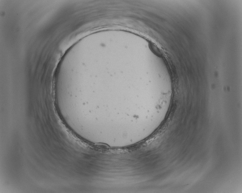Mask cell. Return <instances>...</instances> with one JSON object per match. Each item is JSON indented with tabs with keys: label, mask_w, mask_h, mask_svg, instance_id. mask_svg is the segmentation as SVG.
<instances>
[{
	"label": "cell",
	"mask_w": 242,
	"mask_h": 193,
	"mask_svg": "<svg viewBox=\"0 0 242 193\" xmlns=\"http://www.w3.org/2000/svg\"><path fill=\"white\" fill-rule=\"evenodd\" d=\"M150 48H151V50L154 52V54H156L159 56H160L161 55V51H160L159 48L154 45L150 44Z\"/></svg>",
	"instance_id": "obj_1"
}]
</instances>
